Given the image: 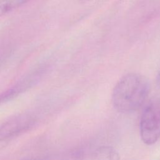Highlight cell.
<instances>
[{"label": "cell", "mask_w": 160, "mask_h": 160, "mask_svg": "<svg viewBox=\"0 0 160 160\" xmlns=\"http://www.w3.org/2000/svg\"><path fill=\"white\" fill-rule=\"evenodd\" d=\"M149 92V82L144 76L134 72L126 74L114 88L112 104L120 112H134L143 104Z\"/></svg>", "instance_id": "cell-1"}, {"label": "cell", "mask_w": 160, "mask_h": 160, "mask_svg": "<svg viewBox=\"0 0 160 160\" xmlns=\"http://www.w3.org/2000/svg\"><path fill=\"white\" fill-rule=\"evenodd\" d=\"M139 132L147 145L155 144L160 138V99H155L144 108L140 119Z\"/></svg>", "instance_id": "cell-2"}, {"label": "cell", "mask_w": 160, "mask_h": 160, "mask_svg": "<svg viewBox=\"0 0 160 160\" xmlns=\"http://www.w3.org/2000/svg\"><path fill=\"white\" fill-rule=\"evenodd\" d=\"M35 122L34 118L26 114L10 119L0 126V142L28 131Z\"/></svg>", "instance_id": "cell-3"}, {"label": "cell", "mask_w": 160, "mask_h": 160, "mask_svg": "<svg viewBox=\"0 0 160 160\" xmlns=\"http://www.w3.org/2000/svg\"><path fill=\"white\" fill-rule=\"evenodd\" d=\"M39 78L40 76L38 74L28 76L2 92L0 94V105L15 98L21 93L32 87L39 81Z\"/></svg>", "instance_id": "cell-4"}, {"label": "cell", "mask_w": 160, "mask_h": 160, "mask_svg": "<svg viewBox=\"0 0 160 160\" xmlns=\"http://www.w3.org/2000/svg\"><path fill=\"white\" fill-rule=\"evenodd\" d=\"M92 160H119V155L114 148L109 146H102L94 151Z\"/></svg>", "instance_id": "cell-5"}, {"label": "cell", "mask_w": 160, "mask_h": 160, "mask_svg": "<svg viewBox=\"0 0 160 160\" xmlns=\"http://www.w3.org/2000/svg\"><path fill=\"white\" fill-rule=\"evenodd\" d=\"M31 0H0V16L24 4Z\"/></svg>", "instance_id": "cell-6"}, {"label": "cell", "mask_w": 160, "mask_h": 160, "mask_svg": "<svg viewBox=\"0 0 160 160\" xmlns=\"http://www.w3.org/2000/svg\"><path fill=\"white\" fill-rule=\"evenodd\" d=\"M156 82H157V84H158V86L160 88V71L159 72V73L158 74L157 79H156Z\"/></svg>", "instance_id": "cell-7"}, {"label": "cell", "mask_w": 160, "mask_h": 160, "mask_svg": "<svg viewBox=\"0 0 160 160\" xmlns=\"http://www.w3.org/2000/svg\"><path fill=\"white\" fill-rule=\"evenodd\" d=\"M23 160H39V159H34V158H29V159H23Z\"/></svg>", "instance_id": "cell-8"}, {"label": "cell", "mask_w": 160, "mask_h": 160, "mask_svg": "<svg viewBox=\"0 0 160 160\" xmlns=\"http://www.w3.org/2000/svg\"><path fill=\"white\" fill-rule=\"evenodd\" d=\"M80 1H81L84 2V1H90V0H80Z\"/></svg>", "instance_id": "cell-9"}]
</instances>
